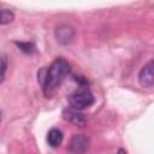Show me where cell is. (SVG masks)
<instances>
[{"instance_id": "cell-1", "label": "cell", "mask_w": 154, "mask_h": 154, "mask_svg": "<svg viewBox=\"0 0 154 154\" xmlns=\"http://www.w3.org/2000/svg\"><path fill=\"white\" fill-rule=\"evenodd\" d=\"M70 72V65L64 58H57L48 69L42 70L40 76V82L42 84V89L45 95L48 97L61 85L65 77Z\"/></svg>"}, {"instance_id": "cell-2", "label": "cell", "mask_w": 154, "mask_h": 154, "mask_svg": "<svg viewBox=\"0 0 154 154\" xmlns=\"http://www.w3.org/2000/svg\"><path fill=\"white\" fill-rule=\"evenodd\" d=\"M94 101H95L94 95L89 89H85V88L79 89L78 91H75L69 96V102L71 107L78 111L89 108L94 103Z\"/></svg>"}, {"instance_id": "cell-3", "label": "cell", "mask_w": 154, "mask_h": 154, "mask_svg": "<svg viewBox=\"0 0 154 154\" xmlns=\"http://www.w3.org/2000/svg\"><path fill=\"white\" fill-rule=\"evenodd\" d=\"M54 35H55V38H57V41L59 43L66 46V45H70L73 41L75 35H76V31L69 24H59L55 28Z\"/></svg>"}, {"instance_id": "cell-4", "label": "cell", "mask_w": 154, "mask_h": 154, "mask_svg": "<svg viewBox=\"0 0 154 154\" xmlns=\"http://www.w3.org/2000/svg\"><path fill=\"white\" fill-rule=\"evenodd\" d=\"M138 83L144 88L154 87V60L148 61L138 72Z\"/></svg>"}, {"instance_id": "cell-5", "label": "cell", "mask_w": 154, "mask_h": 154, "mask_svg": "<svg viewBox=\"0 0 154 154\" xmlns=\"http://www.w3.org/2000/svg\"><path fill=\"white\" fill-rule=\"evenodd\" d=\"M88 147H89V138L85 135L78 134L71 138L69 144V150L71 153H83L88 149Z\"/></svg>"}, {"instance_id": "cell-6", "label": "cell", "mask_w": 154, "mask_h": 154, "mask_svg": "<svg viewBox=\"0 0 154 154\" xmlns=\"http://www.w3.org/2000/svg\"><path fill=\"white\" fill-rule=\"evenodd\" d=\"M63 116H64L65 120H67L69 123H71L76 126H83L85 124V117L82 113H79L78 109H75V108L65 109Z\"/></svg>"}, {"instance_id": "cell-7", "label": "cell", "mask_w": 154, "mask_h": 154, "mask_svg": "<svg viewBox=\"0 0 154 154\" xmlns=\"http://www.w3.org/2000/svg\"><path fill=\"white\" fill-rule=\"evenodd\" d=\"M47 141H48V144L52 148L59 147L61 141H63V132L59 129H57V128L51 129L48 131V135H47Z\"/></svg>"}, {"instance_id": "cell-8", "label": "cell", "mask_w": 154, "mask_h": 154, "mask_svg": "<svg viewBox=\"0 0 154 154\" xmlns=\"http://www.w3.org/2000/svg\"><path fill=\"white\" fill-rule=\"evenodd\" d=\"M13 19H14V13L11 10H7V8L1 10V19H0L1 25H6V24L11 23Z\"/></svg>"}, {"instance_id": "cell-9", "label": "cell", "mask_w": 154, "mask_h": 154, "mask_svg": "<svg viewBox=\"0 0 154 154\" xmlns=\"http://www.w3.org/2000/svg\"><path fill=\"white\" fill-rule=\"evenodd\" d=\"M17 43V46L22 49V51H24L25 53H31L32 51H34V48H35V46L32 45V43H29V42H16Z\"/></svg>"}, {"instance_id": "cell-10", "label": "cell", "mask_w": 154, "mask_h": 154, "mask_svg": "<svg viewBox=\"0 0 154 154\" xmlns=\"http://www.w3.org/2000/svg\"><path fill=\"white\" fill-rule=\"evenodd\" d=\"M1 61H2V65H1V83H4V79H5V73H6V67H7V64H6V57L5 55H2V59H1Z\"/></svg>"}]
</instances>
